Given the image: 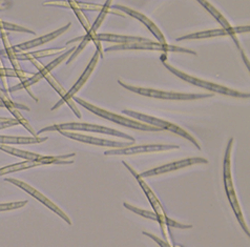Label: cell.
Segmentation results:
<instances>
[{"label": "cell", "mask_w": 250, "mask_h": 247, "mask_svg": "<svg viewBox=\"0 0 250 247\" xmlns=\"http://www.w3.org/2000/svg\"><path fill=\"white\" fill-rule=\"evenodd\" d=\"M0 30L3 31H11V32H19V33H29V34H33V35H36L34 31L26 29L24 26L18 25L15 23H10V22H5L0 20Z\"/></svg>", "instance_id": "cell-30"}, {"label": "cell", "mask_w": 250, "mask_h": 247, "mask_svg": "<svg viewBox=\"0 0 250 247\" xmlns=\"http://www.w3.org/2000/svg\"><path fill=\"white\" fill-rule=\"evenodd\" d=\"M122 163H123V165L130 171L131 175H133L136 178V180L138 181L139 185H140V186H141L142 190L144 191V194L146 195L152 209H154V211L156 212L158 218H159V222L158 223L160 224V226H161L163 236H164V238L166 240H168L169 237H168V234H167V230H166V228H167V226H166V220H167L168 217H167V215L165 214V210H164V208L162 206L161 202L159 201V199L156 197L155 193L151 190V188L148 186L147 183L144 181V178H142L140 176V174H138L137 171H136V169H134L133 167H131L126 161H122Z\"/></svg>", "instance_id": "cell-10"}, {"label": "cell", "mask_w": 250, "mask_h": 247, "mask_svg": "<svg viewBox=\"0 0 250 247\" xmlns=\"http://www.w3.org/2000/svg\"><path fill=\"white\" fill-rule=\"evenodd\" d=\"M44 79L47 80L48 83H50V84L52 85V87L60 95V97H61V100H60L59 102H57V103L52 107V111H56V109H57L58 107H60V106L62 105V103H63V100H64L65 97H66V91L64 90L63 86H62V85L59 83V82L54 78L52 73H48V74L46 75V76L44 77Z\"/></svg>", "instance_id": "cell-27"}, {"label": "cell", "mask_w": 250, "mask_h": 247, "mask_svg": "<svg viewBox=\"0 0 250 247\" xmlns=\"http://www.w3.org/2000/svg\"><path fill=\"white\" fill-rule=\"evenodd\" d=\"M99 59H100V54H99L98 51H96L92 60L89 61V63L87 64L84 72L81 74V76L79 77V79L77 81H76V83L72 86L71 90L66 92V97L63 100V103H66L69 107H71V109L74 112V114L77 116L78 118H81V113L79 112V109L77 108V106H76V104H75L76 102L73 100V97L81 90L83 85L86 83V81L88 80L89 77H91V75L93 74L94 70L96 68V65H97V63H98ZM63 103H62V104H63Z\"/></svg>", "instance_id": "cell-11"}, {"label": "cell", "mask_w": 250, "mask_h": 247, "mask_svg": "<svg viewBox=\"0 0 250 247\" xmlns=\"http://www.w3.org/2000/svg\"><path fill=\"white\" fill-rule=\"evenodd\" d=\"M0 107H4V104L2 103L1 100H0Z\"/></svg>", "instance_id": "cell-38"}, {"label": "cell", "mask_w": 250, "mask_h": 247, "mask_svg": "<svg viewBox=\"0 0 250 247\" xmlns=\"http://www.w3.org/2000/svg\"><path fill=\"white\" fill-rule=\"evenodd\" d=\"M0 38H1L3 45H4V52L6 57H8L11 61V63L13 65V68H15V70H22L21 66H20L19 62H18V59L16 57V53L14 52L13 50V46L10 42V39L8 37V34L5 33V31L3 30H0Z\"/></svg>", "instance_id": "cell-25"}, {"label": "cell", "mask_w": 250, "mask_h": 247, "mask_svg": "<svg viewBox=\"0 0 250 247\" xmlns=\"http://www.w3.org/2000/svg\"><path fill=\"white\" fill-rule=\"evenodd\" d=\"M18 124H19V122H18L16 119H10L9 121L0 123V129H4V128H8V127H12V126L18 125Z\"/></svg>", "instance_id": "cell-34"}, {"label": "cell", "mask_w": 250, "mask_h": 247, "mask_svg": "<svg viewBox=\"0 0 250 247\" xmlns=\"http://www.w3.org/2000/svg\"><path fill=\"white\" fill-rule=\"evenodd\" d=\"M166 226H169V227H175V228H180V229H188V228H192V225H187V224H182L179 223L172 219L168 218L166 220Z\"/></svg>", "instance_id": "cell-32"}, {"label": "cell", "mask_w": 250, "mask_h": 247, "mask_svg": "<svg viewBox=\"0 0 250 247\" xmlns=\"http://www.w3.org/2000/svg\"><path fill=\"white\" fill-rule=\"evenodd\" d=\"M59 133L62 136L66 137V138H69V139L78 141V142L85 143V144H91V145H96V146H103V147H109V148H122V147L129 146L130 144H135L134 141L120 142V141L101 139V138H97V137H93V136L83 135V134H79L76 132H69V130H59Z\"/></svg>", "instance_id": "cell-14"}, {"label": "cell", "mask_w": 250, "mask_h": 247, "mask_svg": "<svg viewBox=\"0 0 250 247\" xmlns=\"http://www.w3.org/2000/svg\"><path fill=\"white\" fill-rule=\"evenodd\" d=\"M0 150H2V152L12 156L22 158V159L25 160L38 162L40 165H50V164H73V158L76 157L75 153L63 156H43L36 153L27 152V150L19 149L10 145H5V144H0Z\"/></svg>", "instance_id": "cell-8"}, {"label": "cell", "mask_w": 250, "mask_h": 247, "mask_svg": "<svg viewBox=\"0 0 250 247\" xmlns=\"http://www.w3.org/2000/svg\"><path fill=\"white\" fill-rule=\"evenodd\" d=\"M66 49V46H62V47H57V49H47V50H41L37 52H32V53H16V57L19 60H34V59H39V58H43V57H48L52 56V55L58 54L61 51H64Z\"/></svg>", "instance_id": "cell-23"}, {"label": "cell", "mask_w": 250, "mask_h": 247, "mask_svg": "<svg viewBox=\"0 0 250 247\" xmlns=\"http://www.w3.org/2000/svg\"><path fill=\"white\" fill-rule=\"evenodd\" d=\"M240 51H241V55H242V58H243V60H244V62L246 63L247 68H249V61H248V58L246 57V55L244 54V51H243L242 49H241Z\"/></svg>", "instance_id": "cell-36"}, {"label": "cell", "mask_w": 250, "mask_h": 247, "mask_svg": "<svg viewBox=\"0 0 250 247\" xmlns=\"http://www.w3.org/2000/svg\"><path fill=\"white\" fill-rule=\"evenodd\" d=\"M0 100L2 101V103L4 104V107H6L9 109V112L15 117V119L19 122V124H21L26 130H29V132L33 135V136H38L37 133L35 132V129L32 127V125L30 124V122L27 121L22 114L20 113L19 109H25V111H30V107H27L25 105H21V104H17L14 102L9 96L6 94L3 90H1V87H0Z\"/></svg>", "instance_id": "cell-18"}, {"label": "cell", "mask_w": 250, "mask_h": 247, "mask_svg": "<svg viewBox=\"0 0 250 247\" xmlns=\"http://www.w3.org/2000/svg\"><path fill=\"white\" fill-rule=\"evenodd\" d=\"M222 36H230L234 40L235 44L241 50L242 47L240 45V42L238 38L235 37V34L230 32L229 30L223 29H216V30H208V31H202V32H197V33H191L188 35H184L182 37L177 38V41H183V40H193V39H205V38H213V37H222Z\"/></svg>", "instance_id": "cell-21"}, {"label": "cell", "mask_w": 250, "mask_h": 247, "mask_svg": "<svg viewBox=\"0 0 250 247\" xmlns=\"http://www.w3.org/2000/svg\"><path fill=\"white\" fill-rule=\"evenodd\" d=\"M163 65L167 68L169 72H171L173 75H176L177 77H179L180 79H182L186 82H188V83L192 84V85H196L199 87H202L204 90L209 91L213 94H221V95H224V96H229V97H233V98H241V99H247L250 97V94L249 93H244V92H239V91H235L232 90V88H229L227 86L224 85H221L218 83H213V82H209V81H205L202 79H199L194 76H191V75L186 74L182 71L178 70V68L173 67L172 65H170L169 63L166 62L165 60H162Z\"/></svg>", "instance_id": "cell-3"}, {"label": "cell", "mask_w": 250, "mask_h": 247, "mask_svg": "<svg viewBox=\"0 0 250 247\" xmlns=\"http://www.w3.org/2000/svg\"><path fill=\"white\" fill-rule=\"evenodd\" d=\"M208 160L202 157H193V158H187V159L179 160V161H173L168 164H164V165L155 167L152 169H148L144 173L140 174L142 178H149L152 176H159L163 174L170 173V171H175L178 169H182L188 166L196 165V164H207Z\"/></svg>", "instance_id": "cell-15"}, {"label": "cell", "mask_w": 250, "mask_h": 247, "mask_svg": "<svg viewBox=\"0 0 250 247\" xmlns=\"http://www.w3.org/2000/svg\"><path fill=\"white\" fill-rule=\"evenodd\" d=\"M12 2L11 0H0V11H4L11 8Z\"/></svg>", "instance_id": "cell-35"}, {"label": "cell", "mask_w": 250, "mask_h": 247, "mask_svg": "<svg viewBox=\"0 0 250 247\" xmlns=\"http://www.w3.org/2000/svg\"><path fill=\"white\" fill-rule=\"evenodd\" d=\"M59 130H69V132H89V133H98V134H104V135H109L114 137H119V138L126 139L129 141H134L135 139L133 137L119 132V130L106 127V126H101V125H96L91 124V123H83V122H69V123H61V124H54L43 127L40 129L37 133V135H40L45 132H59Z\"/></svg>", "instance_id": "cell-4"}, {"label": "cell", "mask_w": 250, "mask_h": 247, "mask_svg": "<svg viewBox=\"0 0 250 247\" xmlns=\"http://www.w3.org/2000/svg\"><path fill=\"white\" fill-rule=\"evenodd\" d=\"M124 50H136V51H152V52H163V53H184L190 54L197 56V52L192 50L186 49V47L171 45L168 43H160L154 42V41H143V42H131V43H122L114 46L106 47L105 52H114V51H124Z\"/></svg>", "instance_id": "cell-9"}, {"label": "cell", "mask_w": 250, "mask_h": 247, "mask_svg": "<svg viewBox=\"0 0 250 247\" xmlns=\"http://www.w3.org/2000/svg\"><path fill=\"white\" fill-rule=\"evenodd\" d=\"M112 9L121 11V12L126 14V15L139 20V21H140L141 23H143L145 26H146L147 29L150 31V33L152 34V35H154L157 38L158 42L164 43V44L167 43V41H166V39H165V37L163 35V33L161 32V30H160L159 27L155 24V22H152V20H150L147 16H145L144 14L138 12L136 10L130 9V8H127V6H125V5H119V4H112Z\"/></svg>", "instance_id": "cell-16"}, {"label": "cell", "mask_w": 250, "mask_h": 247, "mask_svg": "<svg viewBox=\"0 0 250 247\" xmlns=\"http://www.w3.org/2000/svg\"><path fill=\"white\" fill-rule=\"evenodd\" d=\"M179 148V145H173V144H142V145H129L122 148H110L104 152V156H131L165 152V150Z\"/></svg>", "instance_id": "cell-12"}, {"label": "cell", "mask_w": 250, "mask_h": 247, "mask_svg": "<svg viewBox=\"0 0 250 247\" xmlns=\"http://www.w3.org/2000/svg\"><path fill=\"white\" fill-rule=\"evenodd\" d=\"M122 87L126 88L127 91L133 92L140 96H145V97L149 98H156V99H163V100H199V99H205L213 97L214 94H187V93H177V92H166V91H160L155 90V88H145V87H138L135 85L126 84L122 80H118Z\"/></svg>", "instance_id": "cell-5"}, {"label": "cell", "mask_w": 250, "mask_h": 247, "mask_svg": "<svg viewBox=\"0 0 250 247\" xmlns=\"http://www.w3.org/2000/svg\"><path fill=\"white\" fill-rule=\"evenodd\" d=\"M73 100L75 102H77V103L80 104L81 106L86 108L87 111H89L91 113H93L97 116H99V117H101L103 119L112 121V122L116 123V124L122 125L124 127H128V128L137 129V130H142V132H161V130H163L162 128L156 127L154 125L146 124V123H143V122H140L138 120H133V119H129V118L122 117V116L114 114L112 112L106 111V109L101 108L99 106H96L92 103H89V102L83 100L79 97H75V96H74Z\"/></svg>", "instance_id": "cell-2"}, {"label": "cell", "mask_w": 250, "mask_h": 247, "mask_svg": "<svg viewBox=\"0 0 250 247\" xmlns=\"http://www.w3.org/2000/svg\"><path fill=\"white\" fill-rule=\"evenodd\" d=\"M36 166H40V164L38 162H34V161H30V160H26V161L16 163V164H12V165H6L4 167L0 168V177L9 175L12 173H17V171H21L24 169L33 168Z\"/></svg>", "instance_id": "cell-26"}, {"label": "cell", "mask_w": 250, "mask_h": 247, "mask_svg": "<svg viewBox=\"0 0 250 247\" xmlns=\"http://www.w3.org/2000/svg\"><path fill=\"white\" fill-rule=\"evenodd\" d=\"M47 140V137H39V136H33V137H22V136H5L0 135V144H5V145H10V144H20V145H27V144H39L43 143Z\"/></svg>", "instance_id": "cell-22"}, {"label": "cell", "mask_w": 250, "mask_h": 247, "mask_svg": "<svg viewBox=\"0 0 250 247\" xmlns=\"http://www.w3.org/2000/svg\"><path fill=\"white\" fill-rule=\"evenodd\" d=\"M203 8L210 14V15L217 20V21L222 25L223 29L229 30L230 32H232L233 34H241V33H248L250 31V26L249 25H245V26H232L230 23L228 22V20L222 15V13L217 10L214 6L207 1V0H196Z\"/></svg>", "instance_id": "cell-20"}, {"label": "cell", "mask_w": 250, "mask_h": 247, "mask_svg": "<svg viewBox=\"0 0 250 247\" xmlns=\"http://www.w3.org/2000/svg\"><path fill=\"white\" fill-rule=\"evenodd\" d=\"M27 204V201H18V202H10V203H0V211H9L14 209H19L24 207Z\"/></svg>", "instance_id": "cell-31"}, {"label": "cell", "mask_w": 250, "mask_h": 247, "mask_svg": "<svg viewBox=\"0 0 250 247\" xmlns=\"http://www.w3.org/2000/svg\"><path fill=\"white\" fill-rule=\"evenodd\" d=\"M123 205H124V207H125V208H127L128 210L133 211L134 214H137V215L141 216V217H144V218L150 219V220H152V221H157V222H159V218H158V216H157V214H156L155 211H148V210L141 209V208H139V207L133 206V205L128 204L127 202H124V203H123Z\"/></svg>", "instance_id": "cell-29"}, {"label": "cell", "mask_w": 250, "mask_h": 247, "mask_svg": "<svg viewBox=\"0 0 250 247\" xmlns=\"http://www.w3.org/2000/svg\"><path fill=\"white\" fill-rule=\"evenodd\" d=\"M32 75H33V73H27V72H24L23 70H15V68H5V67L0 68V77H1L2 84L4 86L5 91H9L8 83H6L5 77L18 78L21 81H23L27 78H30Z\"/></svg>", "instance_id": "cell-24"}, {"label": "cell", "mask_w": 250, "mask_h": 247, "mask_svg": "<svg viewBox=\"0 0 250 247\" xmlns=\"http://www.w3.org/2000/svg\"><path fill=\"white\" fill-rule=\"evenodd\" d=\"M234 139L230 138L228 141L227 147L225 150V156H224V161H223V180H224V187L226 195L228 198V201L230 203L231 207L234 211V215L237 217V220L242 226L243 230L246 232V235L249 237V228L245 222L244 216H243V212L240 206L239 200L237 198V194H235L234 190V185L232 181V175H231V152H232V146H233Z\"/></svg>", "instance_id": "cell-1"}, {"label": "cell", "mask_w": 250, "mask_h": 247, "mask_svg": "<svg viewBox=\"0 0 250 247\" xmlns=\"http://www.w3.org/2000/svg\"><path fill=\"white\" fill-rule=\"evenodd\" d=\"M122 114L128 116V117L131 118H135L138 121L143 122V123H146V124L149 125H154L156 127H160L162 128L163 130H167V132L173 133L178 136H181L183 138L189 140L194 146H196L198 149H202L201 147L199 141L194 138L193 136H191L188 132H186V130L182 127H180L179 125L175 124V123H171L169 121H165L163 119H160L157 117H154V116H149V115H145V114H141V113H137L135 111H130V109H123Z\"/></svg>", "instance_id": "cell-7"}, {"label": "cell", "mask_w": 250, "mask_h": 247, "mask_svg": "<svg viewBox=\"0 0 250 247\" xmlns=\"http://www.w3.org/2000/svg\"><path fill=\"white\" fill-rule=\"evenodd\" d=\"M3 65H2V62H1V58H0V68H2Z\"/></svg>", "instance_id": "cell-39"}, {"label": "cell", "mask_w": 250, "mask_h": 247, "mask_svg": "<svg viewBox=\"0 0 250 247\" xmlns=\"http://www.w3.org/2000/svg\"><path fill=\"white\" fill-rule=\"evenodd\" d=\"M148 38H142L138 36H129V35H117V34H108V33H97L93 37L94 43L97 46V51L99 52L100 57H104L103 50L101 46L102 41L112 43H131V42H143V41H149Z\"/></svg>", "instance_id": "cell-17"}, {"label": "cell", "mask_w": 250, "mask_h": 247, "mask_svg": "<svg viewBox=\"0 0 250 247\" xmlns=\"http://www.w3.org/2000/svg\"><path fill=\"white\" fill-rule=\"evenodd\" d=\"M66 2L68 3L69 8H71V9L74 11L75 15L77 16L78 20H79L80 23H81L82 26H83V29H84V30L86 31V33H87V32L89 31V29H91V23H89L87 17H86V16L84 15V14H83V12L79 9L77 0H66Z\"/></svg>", "instance_id": "cell-28"}, {"label": "cell", "mask_w": 250, "mask_h": 247, "mask_svg": "<svg viewBox=\"0 0 250 247\" xmlns=\"http://www.w3.org/2000/svg\"><path fill=\"white\" fill-rule=\"evenodd\" d=\"M75 50H76V46L72 47V49H69V50H68V51H66L65 53H63L62 55H60V56H59L58 58H56L55 60H53L52 62H50V63H48V64H47V65H45V66H43L42 64H40L39 62H37V60H36V59L31 60V62H32L34 65H36V66L38 67L39 72H38V73H36V74H33L30 78H27V79H25V80L21 81V83H19V84L15 85V86L11 87L10 90H9V92L13 93V92L19 91V90H26V91H27V93L30 94L31 97H32L35 101L38 102V101H39V99H38L37 97H35L34 94L32 93V91H31V86H32V85H34L35 83H37V82H39V81H40L41 79H42V78H44L48 73H52V71L54 70V68H55V67H57V66L62 62V61L66 60L69 56H71L72 53H73Z\"/></svg>", "instance_id": "cell-6"}, {"label": "cell", "mask_w": 250, "mask_h": 247, "mask_svg": "<svg viewBox=\"0 0 250 247\" xmlns=\"http://www.w3.org/2000/svg\"><path fill=\"white\" fill-rule=\"evenodd\" d=\"M10 119L9 118H2V117H0V123L1 122H6V121H9Z\"/></svg>", "instance_id": "cell-37"}, {"label": "cell", "mask_w": 250, "mask_h": 247, "mask_svg": "<svg viewBox=\"0 0 250 247\" xmlns=\"http://www.w3.org/2000/svg\"><path fill=\"white\" fill-rule=\"evenodd\" d=\"M143 235H144V236H147V237H149V238H150V239H152V240H155V241H156L160 246H162V247H171V246H172L170 243L164 241V240L158 238V237H157V236H155V235L149 234V232L143 231Z\"/></svg>", "instance_id": "cell-33"}, {"label": "cell", "mask_w": 250, "mask_h": 247, "mask_svg": "<svg viewBox=\"0 0 250 247\" xmlns=\"http://www.w3.org/2000/svg\"><path fill=\"white\" fill-rule=\"evenodd\" d=\"M72 23L68 22L66 25L60 27V29L54 31L52 33H48L46 35H43L41 37H38L36 39H33L30 41H25V42L22 43H19L15 46H13V50L15 53H22L25 52L27 50H31L34 49V47L39 46V45H42V44H46L48 42H51L54 39H56L57 37H59L62 34L65 33L67 30H69V27H71Z\"/></svg>", "instance_id": "cell-19"}, {"label": "cell", "mask_w": 250, "mask_h": 247, "mask_svg": "<svg viewBox=\"0 0 250 247\" xmlns=\"http://www.w3.org/2000/svg\"><path fill=\"white\" fill-rule=\"evenodd\" d=\"M5 181L6 182H10V183H13L14 185H16V186H18L19 188L23 189L25 193H27L29 195H31L32 197H34L35 199H37V200L42 203L43 205H45V206L47 208H50L52 211H54L55 214H57L60 218H62V220H64L68 225H72V220L69 219V217L65 214V212L62 210L59 206H57L56 204H55L53 201H51L50 199L46 198L44 195H42L40 193V191H38L37 189H35L33 186H31L30 184H27L23 181H20V180H17V179H9V178H5Z\"/></svg>", "instance_id": "cell-13"}]
</instances>
